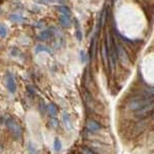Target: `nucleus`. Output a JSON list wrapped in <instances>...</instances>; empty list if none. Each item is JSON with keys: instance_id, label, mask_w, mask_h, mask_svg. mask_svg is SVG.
Wrapping results in <instances>:
<instances>
[{"instance_id": "f257e3e1", "label": "nucleus", "mask_w": 154, "mask_h": 154, "mask_svg": "<svg viewBox=\"0 0 154 154\" xmlns=\"http://www.w3.org/2000/svg\"><path fill=\"white\" fill-rule=\"evenodd\" d=\"M88 147L94 151L96 154H113V151L111 147L107 146V144L102 142H97V141H91L88 144Z\"/></svg>"}, {"instance_id": "f03ea898", "label": "nucleus", "mask_w": 154, "mask_h": 154, "mask_svg": "<svg viewBox=\"0 0 154 154\" xmlns=\"http://www.w3.org/2000/svg\"><path fill=\"white\" fill-rule=\"evenodd\" d=\"M154 100V98H148V97H142V98H136L130 102V108L131 110L136 111L142 109L143 107L148 105L151 101Z\"/></svg>"}, {"instance_id": "7ed1b4c3", "label": "nucleus", "mask_w": 154, "mask_h": 154, "mask_svg": "<svg viewBox=\"0 0 154 154\" xmlns=\"http://www.w3.org/2000/svg\"><path fill=\"white\" fill-rule=\"evenodd\" d=\"M6 126L8 128V131H11V134L12 135L14 139H20L22 136V128L18 122H17L14 119L8 118L6 120Z\"/></svg>"}, {"instance_id": "20e7f679", "label": "nucleus", "mask_w": 154, "mask_h": 154, "mask_svg": "<svg viewBox=\"0 0 154 154\" xmlns=\"http://www.w3.org/2000/svg\"><path fill=\"white\" fill-rule=\"evenodd\" d=\"M85 128L89 133H98V131H102L103 126L94 119H88L85 122Z\"/></svg>"}, {"instance_id": "39448f33", "label": "nucleus", "mask_w": 154, "mask_h": 154, "mask_svg": "<svg viewBox=\"0 0 154 154\" xmlns=\"http://www.w3.org/2000/svg\"><path fill=\"white\" fill-rule=\"evenodd\" d=\"M5 84H6V88L9 91V93L14 94L17 91V83L16 80H14V76H12L11 73L7 72L6 76H5Z\"/></svg>"}, {"instance_id": "423d86ee", "label": "nucleus", "mask_w": 154, "mask_h": 154, "mask_svg": "<svg viewBox=\"0 0 154 154\" xmlns=\"http://www.w3.org/2000/svg\"><path fill=\"white\" fill-rule=\"evenodd\" d=\"M154 110V100H152L150 102V103L148 104V105H146L145 107H143L142 109H140V110L136 111V115L139 116V117H143V116H146L148 113H150L151 111Z\"/></svg>"}, {"instance_id": "0eeeda50", "label": "nucleus", "mask_w": 154, "mask_h": 154, "mask_svg": "<svg viewBox=\"0 0 154 154\" xmlns=\"http://www.w3.org/2000/svg\"><path fill=\"white\" fill-rule=\"evenodd\" d=\"M53 35H54L53 31L48 29V30H44V31H42L41 33L37 36V38H38L39 40H41V41H46V40H48V39H51Z\"/></svg>"}, {"instance_id": "6e6552de", "label": "nucleus", "mask_w": 154, "mask_h": 154, "mask_svg": "<svg viewBox=\"0 0 154 154\" xmlns=\"http://www.w3.org/2000/svg\"><path fill=\"white\" fill-rule=\"evenodd\" d=\"M62 118H63V123L64 125H65V128L67 130H72V121H71V118L70 116H69V114L66 112V111H64L63 112V115H62Z\"/></svg>"}, {"instance_id": "1a4fd4ad", "label": "nucleus", "mask_w": 154, "mask_h": 154, "mask_svg": "<svg viewBox=\"0 0 154 154\" xmlns=\"http://www.w3.org/2000/svg\"><path fill=\"white\" fill-rule=\"evenodd\" d=\"M60 23H61V25L64 27V28H69V27L71 26V19H70V17L61 14V17H60Z\"/></svg>"}, {"instance_id": "9d476101", "label": "nucleus", "mask_w": 154, "mask_h": 154, "mask_svg": "<svg viewBox=\"0 0 154 154\" xmlns=\"http://www.w3.org/2000/svg\"><path fill=\"white\" fill-rule=\"evenodd\" d=\"M102 58H103V62H104V65L107 68L109 63V57H108V51H107V48H106V44L103 43L102 45Z\"/></svg>"}, {"instance_id": "9b49d317", "label": "nucleus", "mask_w": 154, "mask_h": 154, "mask_svg": "<svg viewBox=\"0 0 154 154\" xmlns=\"http://www.w3.org/2000/svg\"><path fill=\"white\" fill-rule=\"evenodd\" d=\"M46 109H48V112L51 116H53V117H54V116L58 114V107H57L54 104H49V105L46 107Z\"/></svg>"}, {"instance_id": "f8f14e48", "label": "nucleus", "mask_w": 154, "mask_h": 154, "mask_svg": "<svg viewBox=\"0 0 154 154\" xmlns=\"http://www.w3.org/2000/svg\"><path fill=\"white\" fill-rule=\"evenodd\" d=\"M145 128H146V121L143 120V121H141V122L137 123V125H135L134 131H137V134H140V133H142L144 130H145Z\"/></svg>"}, {"instance_id": "ddd939ff", "label": "nucleus", "mask_w": 154, "mask_h": 154, "mask_svg": "<svg viewBox=\"0 0 154 154\" xmlns=\"http://www.w3.org/2000/svg\"><path fill=\"white\" fill-rule=\"evenodd\" d=\"M42 51H45V53L51 54V48H48V46L43 45V44H38V45H37L36 48H35V53L38 54V53H42Z\"/></svg>"}, {"instance_id": "4468645a", "label": "nucleus", "mask_w": 154, "mask_h": 154, "mask_svg": "<svg viewBox=\"0 0 154 154\" xmlns=\"http://www.w3.org/2000/svg\"><path fill=\"white\" fill-rule=\"evenodd\" d=\"M57 9L61 12L62 14H64V16H68V17H70V14H71V11L69 9V7H67L65 5H61V6H58L57 7Z\"/></svg>"}, {"instance_id": "2eb2a0df", "label": "nucleus", "mask_w": 154, "mask_h": 154, "mask_svg": "<svg viewBox=\"0 0 154 154\" xmlns=\"http://www.w3.org/2000/svg\"><path fill=\"white\" fill-rule=\"evenodd\" d=\"M9 19H11L12 22H17V23H22V22H24V20H25L22 16L17 14H11V16H9Z\"/></svg>"}, {"instance_id": "dca6fc26", "label": "nucleus", "mask_w": 154, "mask_h": 154, "mask_svg": "<svg viewBox=\"0 0 154 154\" xmlns=\"http://www.w3.org/2000/svg\"><path fill=\"white\" fill-rule=\"evenodd\" d=\"M7 36V28L5 25L0 24V37L1 38H5Z\"/></svg>"}, {"instance_id": "f3484780", "label": "nucleus", "mask_w": 154, "mask_h": 154, "mask_svg": "<svg viewBox=\"0 0 154 154\" xmlns=\"http://www.w3.org/2000/svg\"><path fill=\"white\" fill-rule=\"evenodd\" d=\"M54 151H60V150L62 149V143H61V141H60L58 138L54 139Z\"/></svg>"}, {"instance_id": "a211bd4d", "label": "nucleus", "mask_w": 154, "mask_h": 154, "mask_svg": "<svg viewBox=\"0 0 154 154\" xmlns=\"http://www.w3.org/2000/svg\"><path fill=\"white\" fill-rule=\"evenodd\" d=\"M81 154H96L94 151H91L88 146H83L81 148Z\"/></svg>"}, {"instance_id": "6ab92c4d", "label": "nucleus", "mask_w": 154, "mask_h": 154, "mask_svg": "<svg viewBox=\"0 0 154 154\" xmlns=\"http://www.w3.org/2000/svg\"><path fill=\"white\" fill-rule=\"evenodd\" d=\"M76 36H77V39H78L79 41L82 40V34H81V31L78 27V23H77V21H76Z\"/></svg>"}, {"instance_id": "aec40b11", "label": "nucleus", "mask_w": 154, "mask_h": 154, "mask_svg": "<svg viewBox=\"0 0 154 154\" xmlns=\"http://www.w3.org/2000/svg\"><path fill=\"white\" fill-rule=\"evenodd\" d=\"M29 154H37L36 148L34 147V145L32 143L29 144Z\"/></svg>"}, {"instance_id": "412c9836", "label": "nucleus", "mask_w": 154, "mask_h": 154, "mask_svg": "<svg viewBox=\"0 0 154 154\" xmlns=\"http://www.w3.org/2000/svg\"><path fill=\"white\" fill-rule=\"evenodd\" d=\"M51 125L53 126V128H57V126L59 125V122H58V119L57 118H51Z\"/></svg>"}, {"instance_id": "4be33fe9", "label": "nucleus", "mask_w": 154, "mask_h": 154, "mask_svg": "<svg viewBox=\"0 0 154 154\" xmlns=\"http://www.w3.org/2000/svg\"><path fill=\"white\" fill-rule=\"evenodd\" d=\"M80 57H81V60H82V62L86 61V56H85V53H84V51H81V53H80Z\"/></svg>"}, {"instance_id": "5701e85b", "label": "nucleus", "mask_w": 154, "mask_h": 154, "mask_svg": "<svg viewBox=\"0 0 154 154\" xmlns=\"http://www.w3.org/2000/svg\"><path fill=\"white\" fill-rule=\"evenodd\" d=\"M46 1H48V2H53L54 0H46Z\"/></svg>"}, {"instance_id": "b1692460", "label": "nucleus", "mask_w": 154, "mask_h": 154, "mask_svg": "<svg viewBox=\"0 0 154 154\" xmlns=\"http://www.w3.org/2000/svg\"><path fill=\"white\" fill-rule=\"evenodd\" d=\"M153 121H154V112H153Z\"/></svg>"}]
</instances>
